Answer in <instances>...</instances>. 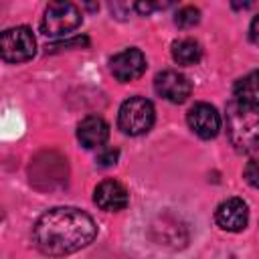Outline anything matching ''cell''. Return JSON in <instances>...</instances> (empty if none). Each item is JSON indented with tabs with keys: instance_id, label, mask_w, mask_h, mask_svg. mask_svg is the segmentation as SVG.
Instances as JSON below:
<instances>
[{
	"instance_id": "2e32d148",
	"label": "cell",
	"mask_w": 259,
	"mask_h": 259,
	"mask_svg": "<svg viewBox=\"0 0 259 259\" xmlns=\"http://www.w3.org/2000/svg\"><path fill=\"white\" fill-rule=\"evenodd\" d=\"M85 45H89V38L87 36H77L73 40H65V42H57V45L47 47V53H53L57 49H67V47H85Z\"/></svg>"
},
{
	"instance_id": "ac0fdd59",
	"label": "cell",
	"mask_w": 259,
	"mask_h": 259,
	"mask_svg": "<svg viewBox=\"0 0 259 259\" xmlns=\"http://www.w3.org/2000/svg\"><path fill=\"white\" fill-rule=\"evenodd\" d=\"M249 36L255 45H259V14L251 20V26H249Z\"/></svg>"
},
{
	"instance_id": "3957f363",
	"label": "cell",
	"mask_w": 259,
	"mask_h": 259,
	"mask_svg": "<svg viewBox=\"0 0 259 259\" xmlns=\"http://www.w3.org/2000/svg\"><path fill=\"white\" fill-rule=\"evenodd\" d=\"M117 123L119 130L127 136H142L150 132L154 123V105L146 97H130L121 103L119 113H117Z\"/></svg>"
},
{
	"instance_id": "7a4b0ae2",
	"label": "cell",
	"mask_w": 259,
	"mask_h": 259,
	"mask_svg": "<svg viewBox=\"0 0 259 259\" xmlns=\"http://www.w3.org/2000/svg\"><path fill=\"white\" fill-rule=\"evenodd\" d=\"M227 136L239 152L259 148V107H249L239 101L227 105Z\"/></svg>"
},
{
	"instance_id": "5bb4252c",
	"label": "cell",
	"mask_w": 259,
	"mask_h": 259,
	"mask_svg": "<svg viewBox=\"0 0 259 259\" xmlns=\"http://www.w3.org/2000/svg\"><path fill=\"white\" fill-rule=\"evenodd\" d=\"M198 20H200V10L194 6H182L174 16V22L180 28H190V26L198 24Z\"/></svg>"
},
{
	"instance_id": "4fadbf2b",
	"label": "cell",
	"mask_w": 259,
	"mask_h": 259,
	"mask_svg": "<svg viewBox=\"0 0 259 259\" xmlns=\"http://www.w3.org/2000/svg\"><path fill=\"white\" fill-rule=\"evenodd\" d=\"M200 57H202V49L194 38H180L172 42V59L178 65H184V67L196 65Z\"/></svg>"
},
{
	"instance_id": "7c38bea8",
	"label": "cell",
	"mask_w": 259,
	"mask_h": 259,
	"mask_svg": "<svg viewBox=\"0 0 259 259\" xmlns=\"http://www.w3.org/2000/svg\"><path fill=\"white\" fill-rule=\"evenodd\" d=\"M235 101L249 105V107H259V71H251L245 77H241L235 83Z\"/></svg>"
},
{
	"instance_id": "52a82bcc",
	"label": "cell",
	"mask_w": 259,
	"mask_h": 259,
	"mask_svg": "<svg viewBox=\"0 0 259 259\" xmlns=\"http://www.w3.org/2000/svg\"><path fill=\"white\" fill-rule=\"evenodd\" d=\"M154 89L160 97H164L170 103H184L190 97L192 85L178 71H162L154 79Z\"/></svg>"
},
{
	"instance_id": "9c48e42d",
	"label": "cell",
	"mask_w": 259,
	"mask_h": 259,
	"mask_svg": "<svg viewBox=\"0 0 259 259\" xmlns=\"http://www.w3.org/2000/svg\"><path fill=\"white\" fill-rule=\"evenodd\" d=\"M214 221L223 231L229 233H239L247 227L249 223V210L247 204L241 198H227L217 206Z\"/></svg>"
},
{
	"instance_id": "8fae6325",
	"label": "cell",
	"mask_w": 259,
	"mask_h": 259,
	"mask_svg": "<svg viewBox=\"0 0 259 259\" xmlns=\"http://www.w3.org/2000/svg\"><path fill=\"white\" fill-rule=\"evenodd\" d=\"M107 136H109V125L99 115L85 117L79 123V127H77V138H79L81 146L87 148V150H93V148L103 146L107 142Z\"/></svg>"
},
{
	"instance_id": "9a60e30c",
	"label": "cell",
	"mask_w": 259,
	"mask_h": 259,
	"mask_svg": "<svg viewBox=\"0 0 259 259\" xmlns=\"http://www.w3.org/2000/svg\"><path fill=\"white\" fill-rule=\"evenodd\" d=\"M243 174H245V180H247L253 188H259V158L249 160Z\"/></svg>"
},
{
	"instance_id": "277c9868",
	"label": "cell",
	"mask_w": 259,
	"mask_h": 259,
	"mask_svg": "<svg viewBox=\"0 0 259 259\" xmlns=\"http://www.w3.org/2000/svg\"><path fill=\"white\" fill-rule=\"evenodd\" d=\"M83 16L73 2H51L40 20V30L47 36H63L79 28Z\"/></svg>"
},
{
	"instance_id": "30bf717a",
	"label": "cell",
	"mask_w": 259,
	"mask_h": 259,
	"mask_svg": "<svg viewBox=\"0 0 259 259\" xmlns=\"http://www.w3.org/2000/svg\"><path fill=\"white\" fill-rule=\"evenodd\" d=\"M93 200L101 210L107 212H117L121 208L127 206L130 202V194L125 190V186L117 180H103L95 192H93Z\"/></svg>"
},
{
	"instance_id": "e0dca14e",
	"label": "cell",
	"mask_w": 259,
	"mask_h": 259,
	"mask_svg": "<svg viewBox=\"0 0 259 259\" xmlns=\"http://www.w3.org/2000/svg\"><path fill=\"white\" fill-rule=\"evenodd\" d=\"M117 156H119L117 150H105L103 154L97 156V164H99V166H111V164L117 162Z\"/></svg>"
},
{
	"instance_id": "8992f818",
	"label": "cell",
	"mask_w": 259,
	"mask_h": 259,
	"mask_svg": "<svg viewBox=\"0 0 259 259\" xmlns=\"http://www.w3.org/2000/svg\"><path fill=\"white\" fill-rule=\"evenodd\" d=\"M109 69L117 81L127 83V81H134L144 75L146 57L140 49H125V51L113 55V59L109 61Z\"/></svg>"
},
{
	"instance_id": "5b68a950",
	"label": "cell",
	"mask_w": 259,
	"mask_h": 259,
	"mask_svg": "<svg viewBox=\"0 0 259 259\" xmlns=\"http://www.w3.org/2000/svg\"><path fill=\"white\" fill-rule=\"evenodd\" d=\"M36 40L28 26H14L0 36V55L6 63H24L34 57Z\"/></svg>"
},
{
	"instance_id": "6da1fadb",
	"label": "cell",
	"mask_w": 259,
	"mask_h": 259,
	"mask_svg": "<svg viewBox=\"0 0 259 259\" xmlns=\"http://www.w3.org/2000/svg\"><path fill=\"white\" fill-rule=\"evenodd\" d=\"M97 235L95 221L73 206H57L38 217L32 229V241L40 253L63 257L87 247Z\"/></svg>"
},
{
	"instance_id": "ba28073f",
	"label": "cell",
	"mask_w": 259,
	"mask_h": 259,
	"mask_svg": "<svg viewBox=\"0 0 259 259\" xmlns=\"http://www.w3.org/2000/svg\"><path fill=\"white\" fill-rule=\"evenodd\" d=\"M186 119L190 130L202 140L214 138L221 130V115L210 103H196L194 107H190Z\"/></svg>"
}]
</instances>
